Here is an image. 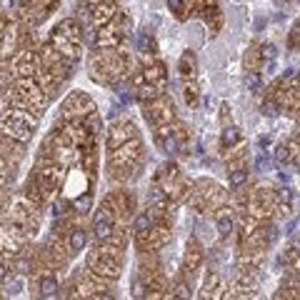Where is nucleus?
<instances>
[{"mask_svg":"<svg viewBox=\"0 0 300 300\" xmlns=\"http://www.w3.org/2000/svg\"><path fill=\"white\" fill-rule=\"evenodd\" d=\"M278 198H280L283 203H290V200H293V190H290V188H280Z\"/></svg>","mask_w":300,"mask_h":300,"instance_id":"obj_13","label":"nucleus"},{"mask_svg":"<svg viewBox=\"0 0 300 300\" xmlns=\"http://www.w3.org/2000/svg\"><path fill=\"white\" fill-rule=\"evenodd\" d=\"M153 223V215L150 213H143V215H138V220H135V233H145Z\"/></svg>","mask_w":300,"mask_h":300,"instance_id":"obj_5","label":"nucleus"},{"mask_svg":"<svg viewBox=\"0 0 300 300\" xmlns=\"http://www.w3.org/2000/svg\"><path fill=\"white\" fill-rule=\"evenodd\" d=\"M260 55H262V60H275L278 50H275V45H262V48H260Z\"/></svg>","mask_w":300,"mask_h":300,"instance_id":"obj_8","label":"nucleus"},{"mask_svg":"<svg viewBox=\"0 0 300 300\" xmlns=\"http://www.w3.org/2000/svg\"><path fill=\"white\" fill-rule=\"evenodd\" d=\"M295 78H298V85H300V70H298V73H295Z\"/></svg>","mask_w":300,"mask_h":300,"instance_id":"obj_18","label":"nucleus"},{"mask_svg":"<svg viewBox=\"0 0 300 300\" xmlns=\"http://www.w3.org/2000/svg\"><path fill=\"white\" fill-rule=\"evenodd\" d=\"M5 280V265H3V262H0V283Z\"/></svg>","mask_w":300,"mask_h":300,"instance_id":"obj_17","label":"nucleus"},{"mask_svg":"<svg viewBox=\"0 0 300 300\" xmlns=\"http://www.w3.org/2000/svg\"><path fill=\"white\" fill-rule=\"evenodd\" d=\"M175 148H178L175 140H168V143H165V150H168V153H175Z\"/></svg>","mask_w":300,"mask_h":300,"instance_id":"obj_15","label":"nucleus"},{"mask_svg":"<svg viewBox=\"0 0 300 300\" xmlns=\"http://www.w3.org/2000/svg\"><path fill=\"white\" fill-rule=\"evenodd\" d=\"M168 8L173 13H183V0H168Z\"/></svg>","mask_w":300,"mask_h":300,"instance_id":"obj_14","label":"nucleus"},{"mask_svg":"<svg viewBox=\"0 0 300 300\" xmlns=\"http://www.w3.org/2000/svg\"><path fill=\"white\" fill-rule=\"evenodd\" d=\"M55 293H58L55 278H43V280H40V295H43V298H50V295H55Z\"/></svg>","mask_w":300,"mask_h":300,"instance_id":"obj_3","label":"nucleus"},{"mask_svg":"<svg viewBox=\"0 0 300 300\" xmlns=\"http://www.w3.org/2000/svg\"><path fill=\"white\" fill-rule=\"evenodd\" d=\"M93 233H95V238H98V240H105V238H110V233H113V218H110V213H105V210L95 213Z\"/></svg>","mask_w":300,"mask_h":300,"instance_id":"obj_1","label":"nucleus"},{"mask_svg":"<svg viewBox=\"0 0 300 300\" xmlns=\"http://www.w3.org/2000/svg\"><path fill=\"white\" fill-rule=\"evenodd\" d=\"M262 113H265L268 118H275V115H278V105H275L273 100H268V103H262Z\"/></svg>","mask_w":300,"mask_h":300,"instance_id":"obj_10","label":"nucleus"},{"mask_svg":"<svg viewBox=\"0 0 300 300\" xmlns=\"http://www.w3.org/2000/svg\"><path fill=\"white\" fill-rule=\"evenodd\" d=\"M238 140V130L235 128H228V130L223 133V145H233Z\"/></svg>","mask_w":300,"mask_h":300,"instance_id":"obj_9","label":"nucleus"},{"mask_svg":"<svg viewBox=\"0 0 300 300\" xmlns=\"http://www.w3.org/2000/svg\"><path fill=\"white\" fill-rule=\"evenodd\" d=\"M88 243V235H85V230H73L70 233V250L78 253V250H83Z\"/></svg>","mask_w":300,"mask_h":300,"instance_id":"obj_2","label":"nucleus"},{"mask_svg":"<svg viewBox=\"0 0 300 300\" xmlns=\"http://www.w3.org/2000/svg\"><path fill=\"white\" fill-rule=\"evenodd\" d=\"M248 88H250L253 93H258V90H260V78H258V75H250V78H248Z\"/></svg>","mask_w":300,"mask_h":300,"instance_id":"obj_12","label":"nucleus"},{"mask_svg":"<svg viewBox=\"0 0 300 300\" xmlns=\"http://www.w3.org/2000/svg\"><path fill=\"white\" fill-rule=\"evenodd\" d=\"M275 160H278L280 165H285V163L290 160V158H288V148H285V145H280V148L275 150Z\"/></svg>","mask_w":300,"mask_h":300,"instance_id":"obj_11","label":"nucleus"},{"mask_svg":"<svg viewBox=\"0 0 300 300\" xmlns=\"http://www.w3.org/2000/svg\"><path fill=\"white\" fill-rule=\"evenodd\" d=\"M230 230H233L230 215H220V218H218V233H220V235H230Z\"/></svg>","mask_w":300,"mask_h":300,"instance_id":"obj_7","label":"nucleus"},{"mask_svg":"<svg viewBox=\"0 0 300 300\" xmlns=\"http://www.w3.org/2000/svg\"><path fill=\"white\" fill-rule=\"evenodd\" d=\"M245 180H248V173H245V170H233V173H230V188L245 185Z\"/></svg>","mask_w":300,"mask_h":300,"instance_id":"obj_6","label":"nucleus"},{"mask_svg":"<svg viewBox=\"0 0 300 300\" xmlns=\"http://www.w3.org/2000/svg\"><path fill=\"white\" fill-rule=\"evenodd\" d=\"M90 203H93V198H90V193H83L80 198H75L73 208L78 210V213H88L90 210Z\"/></svg>","mask_w":300,"mask_h":300,"instance_id":"obj_4","label":"nucleus"},{"mask_svg":"<svg viewBox=\"0 0 300 300\" xmlns=\"http://www.w3.org/2000/svg\"><path fill=\"white\" fill-rule=\"evenodd\" d=\"M275 238H278V233H275V228H270V230H268V240H270V243H273V240H275Z\"/></svg>","mask_w":300,"mask_h":300,"instance_id":"obj_16","label":"nucleus"}]
</instances>
